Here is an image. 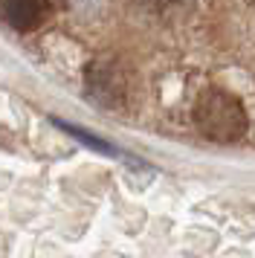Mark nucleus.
Returning a JSON list of instances; mask_svg holds the SVG:
<instances>
[{
  "mask_svg": "<svg viewBox=\"0 0 255 258\" xmlns=\"http://www.w3.org/2000/svg\"><path fill=\"white\" fill-rule=\"evenodd\" d=\"M246 110H243L241 99L229 90L220 87H209L197 96L195 102V125L197 131L212 142L229 145V142L241 140L246 134Z\"/></svg>",
  "mask_w": 255,
  "mask_h": 258,
  "instance_id": "nucleus-1",
  "label": "nucleus"
},
{
  "mask_svg": "<svg viewBox=\"0 0 255 258\" xmlns=\"http://www.w3.org/2000/svg\"><path fill=\"white\" fill-rule=\"evenodd\" d=\"M87 90H90L93 102L110 107L119 105L122 96H125V76L116 70L113 64L107 61H99L90 67V76H87Z\"/></svg>",
  "mask_w": 255,
  "mask_h": 258,
  "instance_id": "nucleus-2",
  "label": "nucleus"
},
{
  "mask_svg": "<svg viewBox=\"0 0 255 258\" xmlns=\"http://www.w3.org/2000/svg\"><path fill=\"white\" fill-rule=\"evenodd\" d=\"M46 15V0H3V18L9 26L29 32L44 21Z\"/></svg>",
  "mask_w": 255,
  "mask_h": 258,
  "instance_id": "nucleus-3",
  "label": "nucleus"
},
{
  "mask_svg": "<svg viewBox=\"0 0 255 258\" xmlns=\"http://www.w3.org/2000/svg\"><path fill=\"white\" fill-rule=\"evenodd\" d=\"M58 128L61 131H67L70 137H76V140H81L84 145H90V148H96V151H102V154H110V157H116V148H110L104 140H99V137H93V134H87V131H81V128H73V125H67V122H58Z\"/></svg>",
  "mask_w": 255,
  "mask_h": 258,
  "instance_id": "nucleus-4",
  "label": "nucleus"
}]
</instances>
